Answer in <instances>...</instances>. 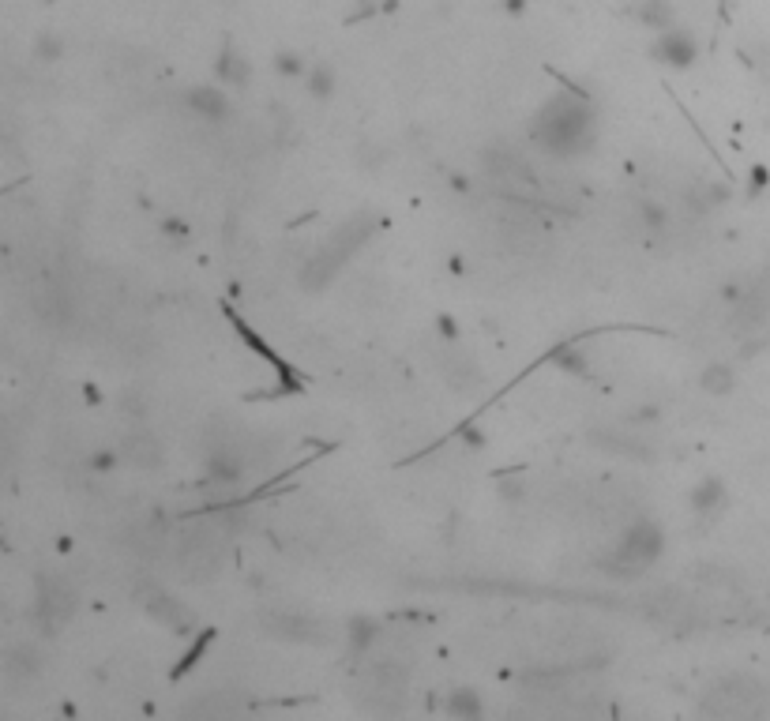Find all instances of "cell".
Returning a JSON list of instances; mask_svg holds the SVG:
<instances>
[{"label": "cell", "mask_w": 770, "mask_h": 721, "mask_svg": "<svg viewBox=\"0 0 770 721\" xmlns=\"http://www.w3.org/2000/svg\"><path fill=\"white\" fill-rule=\"evenodd\" d=\"M530 139H534L545 154H553V158L583 154L586 147L594 143V106H590V94L579 91V87H568V91L553 94V98L534 113Z\"/></svg>", "instance_id": "cell-1"}, {"label": "cell", "mask_w": 770, "mask_h": 721, "mask_svg": "<svg viewBox=\"0 0 770 721\" xmlns=\"http://www.w3.org/2000/svg\"><path fill=\"white\" fill-rule=\"evenodd\" d=\"M767 710V691L748 676H725L703 695V718L707 721H763Z\"/></svg>", "instance_id": "cell-2"}, {"label": "cell", "mask_w": 770, "mask_h": 721, "mask_svg": "<svg viewBox=\"0 0 770 721\" xmlns=\"http://www.w3.org/2000/svg\"><path fill=\"white\" fill-rule=\"evenodd\" d=\"M665 549V534L658 522L650 519H635L620 541L613 545V553L601 560V571L605 575H616V579H635L643 568H650Z\"/></svg>", "instance_id": "cell-3"}, {"label": "cell", "mask_w": 770, "mask_h": 721, "mask_svg": "<svg viewBox=\"0 0 770 721\" xmlns=\"http://www.w3.org/2000/svg\"><path fill=\"white\" fill-rule=\"evenodd\" d=\"M222 312H226L230 327L237 331V338L245 342L248 350L260 353L263 361L275 369V387H271V391H263V395H256V399H293V395H301V391L308 387L305 372L297 369V365H290V361H286V357H282V353H278L275 346H271V342H267V338H263L260 331H256V327H252V323H248L233 305H222Z\"/></svg>", "instance_id": "cell-4"}, {"label": "cell", "mask_w": 770, "mask_h": 721, "mask_svg": "<svg viewBox=\"0 0 770 721\" xmlns=\"http://www.w3.org/2000/svg\"><path fill=\"white\" fill-rule=\"evenodd\" d=\"M357 699L372 718H395L402 710V699H406V673L391 661L369 665L357 684Z\"/></svg>", "instance_id": "cell-5"}, {"label": "cell", "mask_w": 770, "mask_h": 721, "mask_svg": "<svg viewBox=\"0 0 770 721\" xmlns=\"http://www.w3.org/2000/svg\"><path fill=\"white\" fill-rule=\"evenodd\" d=\"M76 613V590L68 579H53V575H38L34 579V624L42 635H57V631L72 620Z\"/></svg>", "instance_id": "cell-6"}, {"label": "cell", "mask_w": 770, "mask_h": 721, "mask_svg": "<svg viewBox=\"0 0 770 721\" xmlns=\"http://www.w3.org/2000/svg\"><path fill=\"white\" fill-rule=\"evenodd\" d=\"M354 260L350 252L342 245H335L331 237H327L324 245L316 248L312 256H308L305 263H301V286H305L308 293H316V290H324V286H331L335 278H339V271L346 267V263Z\"/></svg>", "instance_id": "cell-7"}, {"label": "cell", "mask_w": 770, "mask_h": 721, "mask_svg": "<svg viewBox=\"0 0 770 721\" xmlns=\"http://www.w3.org/2000/svg\"><path fill=\"white\" fill-rule=\"evenodd\" d=\"M177 560L185 564V571L192 579H207L215 575L218 564H222V537H215L211 530H192L181 545Z\"/></svg>", "instance_id": "cell-8"}, {"label": "cell", "mask_w": 770, "mask_h": 721, "mask_svg": "<svg viewBox=\"0 0 770 721\" xmlns=\"http://www.w3.org/2000/svg\"><path fill=\"white\" fill-rule=\"evenodd\" d=\"M650 57L665 68H673V72H688L695 61H699V42H695L688 31H665L654 38V46H650Z\"/></svg>", "instance_id": "cell-9"}, {"label": "cell", "mask_w": 770, "mask_h": 721, "mask_svg": "<svg viewBox=\"0 0 770 721\" xmlns=\"http://www.w3.org/2000/svg\"><path fill=\"white\" fill-rule=\"evenodd\" d=\"M185 109L192 117H200L207 124H222L230 121L233 113V102L230 94L222 91V83H196V87H188L185 91Z\"/></svg>", "instance_id": "cell-10"}, {"label": "cell", "mask_w": 770, "mask_h": 721, "mask_svg": "<svg viewBox=\"0 0 770 721\" xmlns=\"http://www.w3.org/2000/svg\"><path fill=\"white\" fill-rule=\"evenodd\" d=\"M215 79L230 91H245V87H252V61L237 46L226 42L215 57Z\"/></svg>", "instance_id": "cell-11"}, {"label": "cell", "mask_w": 770, "mask_h": 721, "mask_svg": "<svg viewBox=\"0 0 770 721\" xmlns=\"http://www.w3.org/2000/svg\"><path fill=\"white\" fill-rule=\"evenodd\" d=\"M185 721H245V714H241V706L233 703L230 695L211 691V695H203V699L185 706Z\"/></svg>", "instance_id": "cell-12"}, {"label": "cell", "mask_w": 770, "mask_h": 721, "mask_svg": "<svg viewBox=\"0 0 770 721\" xmlns=\"http://www.w3.org/2000/svg\"><path fill=\"white\" fill-rule=\"evenodd\" d=\"M121 455H124V462L136 466V470H154V466H162V444H158V436H151V432H132V436H124Z\"/></svg>", "instance_id": "cell-13"}, {"label": "cell", "mask_w": 770, "mask_h": 721, "mask_svg": "<svg viewBox=\"0 0 770 721\" xmlns=\"http://www.w3.org/2000/svg\"><path fill=\"white\" fill-rule=\"evenodd\" d=\"M485 166H489V173H493V177H500V181L534 185V169L526 166V162L515 151H508V147H489V154H485Z\"/></svg>", "instance_id": "cell-14"}, {"label": "cell", "mask_w": 770, "mask_h": 721, "mask_svg": "<svg viewBox=\"0 0 770 721\" xmlns=\"http://www.w3.org/2000/svg\"><path fill=\"white\" fill-rule=\"evenodd\" d=\"M725 504H729V489H725L722 477H703V481L688 492V507H692L695 515H703V519L725 511Z\"/></svg>", "instance_id": "cell-15"}, {"label": "cell", "mask_w": 770, "mask_h": 721, "mask_svg": "<svg viewBox=\"0 0 770 721\" xmlns=\"http://www.w3.org/2000/svg\"><path fill=\"white\" fill-rule=\"evenodd\" d=\"M241 474H245V462L226 447H215L207 455V466H203V485H237Z\"/></svg>", "instance_id": "cell-16"}, {"label": "cell", "mask_w": 770, "mask_h": 721, "mask_svg": "<svg viewBox=\"0 0 770 721\" xmlns=\"http://www.w3.org/2000/svg\"><path fill=\"white\" fill-rule=\"evenodd\" d=\"M635 19L654 34H665L677 27V8L673 0H639L635 4Z\"/></svg>", "instance_id": "cell-17"}, {"label": "cell", "mask_w": 770, "mask_h": 721, "mask_svg": "<svg viewBox=\"0 0 770 721\" xmlns=\"http://www.w3.org/2000/svg\"><path fill=\"white\" fill-rule=\"evenodd\" d=\"M733 387H737V372H733L729 361H710L707 369L699 372V391L710 395V399H722Z\"/></svg>", "instance_id": "cell-18"}, {"label": "cell", "mask_w": 770, "mask_h": 721, "mask_svg": "<svg viewBox=\"0 0 770 721\" xmlns=\"http://www.w3.org/2000/svg\"><path fill=\"white\" fill-rule=\"evenodd\" d=\"M267 628H271V635H282V639H305V643L320 639V624L308 620V616H267Z\"/></svg>", "instance_id": "cell-19"}, {"label": "cell", "mask_w": 770, "mask_h": 721, "mask_svg": "<svg viewBox=\"0 0 770 721\" xmlns=\"http://www.w3.org/2000/svg\"><path fill=\"white\" fill-rule=\"evenodd\" d=\"M549 361H553L560 372H571V376H590V357H586V350L579 346V342H564V346H556L553 353H549Z\"/></svg>", "instance_id": "cell-20"}, {"label": "cell", "mask_w": 770, "mask_h": 721, "mask_svg": "<svg viewBox=\"0 0 770 721\" xmlns=\"http://www.w3.org/2000/svg\"><path fill=\"white\" fill-rule=\"evenodd\" d=\"M305 83V91L312 102H327L331 94H335V87H339V76H335V68L331 64H312L308 68V76L301 79Z\"/></svg>", "instance_id": "cell-21"}, {"label": "cell", "mask_w": 770, "mask_h": 721, "mask_svg": "<svg viewBox=\"0 0 770 721\" xmlns=\"http://www.w3.org/2000/svg\"><path fill=\"white\" fill-rule=\"evenodd\" d=\"M447 714L455 721H481L485 718V706H481V699L470 688H459L447 695Z\"/></svg>", "instance_id": "cell-22"}, {"label": "cell", "mask_w": 770, "mask_h": 721, "mask_svg": "<svg viewBox=\"0 0 770 721\" xmlns=\"http://www.w3.org/2000/svg\"><path fill=\"white\" fill-rule=\"evenodd\" d=\"M147 613H151L154 620H162V624L177 628V631L188 628V613L173 598H166V594H154V598L147 601Z\"/></svg>", "instance_id": "cell-23"}, {"label": "cell", "mask_w": 770, "mask_h": 721, "mask_svg": "<svg viewBox=\"0 0 770 721\" xmlns=\"http://www.w3.org/2000/svg\"><path fill=\"white\" fill-rule=\"evenodd\" d=\"M271 68H275L282 79H305L312 64H308L305 53H297V49H278L275 57H271Z\"/></svg>", "instance_id": "cell-24"}, {"label": "cell", "mask_w": 770, "mask_h": 721, "mask_svg": "<svg viewBox=\"0 0 770 721\" xmlns=\"http://www.w3.org/2000/svg\"><path fill=\"white\" fill-rule=\"evenodd\" d=\"M31 53H34V61H38V64H57V61H64V53H68V46H64V38H61V34L42 31V34H38V38H34Z\"/></svg>", "instance_id": "cell-25"}, {"label": "cell", "mask_w": 770, "mask_h": 721, "mask_svg": "<svg viewBox=\"0 0 770 721\" xmlns=\"http://www.w3.org/2000/svg\"><path fill=\"white\" fill-rule=\"evenodd\" d=\"M725 200H729V188L725 185H695L692 192H688V203H692V211H699V215L722 207Z\"/></svg>", "instance_id": "cell-26"}, {"label": "cell", "mask_w": 770, "mask_h": 721, "mask_svg": "<svg viewBox=\"0 0 770 721\" xmlns=\"http://www.w3.org/2000/svg\"><path fill=\"white\" fill-rule=\"evenodd\" d=\"M158 237L173 248H185L192 241V226L181 215H162L158 218Z\"/></svg>", "instance_id": "cell-27"}, {"label": "cell", "mask_w": 770, "mask_h": 721, "mask_svg": "<svg viewBox=\"0 0 770 721\" xmlns=\"http://www.w3.org/2000/svg\"><path fill=\"white\" fill-rule=\"evenodd\" d=\"M444 361H447V380H451L455 387L478 384V369L470 365V357H466V353H447Z\"/></svg>", "instance_id": "cell-28"}, {"label": "cell", "mask_w": 770, "mask_h": 721, "mask_svg": "<svg viewBox=\"0 0 770 721\" xmlns=\"http://www.w3.org/2000/svg\"><path fill=\"white\" fill-rule=\"evenodd\" d=\"M121 462H124L121 447H94L91 455H87V470L98 477H106V474H113V470H121Z\"/></svg>", "instance_id": "cell-29"}, {"label": "cell", "mask_w": 770, "mask_h": 721, "mask_svg": "<svg viewBox=\"0 0 770 721\" xmlns=\"http://www.w3.org/2000/svg\"><path fill=\"white\" fill-rule=\"evenodd\" d=\"M376 639H380V624H376L372 616H357V620H350V646H354V650H369Z\"/></svg>", "instance_id": "cell-30"}, {"label": "cell", "mask_w": 770, "mask_h": 721, "mask_svg": "<svg viewBox=\"0 0 770 721\" xmlns=\"http://www.w3.org/2000/svg\"><path fill=\"white\" fill-rule=\"evenodd\" d=\"M639 222H643L650 233H662L665 226H669V211H665L662 203H643V207H639Z\"/></svg>", "instance_id": "cell-31"}, {"label": "cell", "mask_w": 770, "mask_h": 721, "mask_svg": "<svg viewBox=\"0 0 770 721\" xmlns=\"http://www.w3.org/2000/svg\"><path fill=\"white\" fill-rule=\"evenodd\" d=\"M455 440H459L462 451H485V447H489V436H485L481 425H462V429L455 432Z\"/></svg>", "instance_id": "cell-32"}, {"label": "cell", "mask_w": 770, "mask_h": 721, "mask_svg": "<svg viewBox=\"0 0 770 721\" xmlns=\"http://www.w3.org/2000/svg\"><path fill=\"white\" fill-rule=\"evenodd\" d=\"M207 643H215V631H203L200 639H196V643H192V650H188L185 658H181V665H177V669H173V676L188 673V669H192V665H196V661L203 658V650H207Z\"/></svg>", "instance_id": "cell-33"}, {"label": "cell", "mask_w": 770, "mask_h": 721, "mask_svg": "<svg viewBox=\"0 0 770 721\" xmlns=\"http://www.w3.org/2000/svg\"><path fill=\"white\" fill-rule=\"evenodd\" d=\"M12 673H38V650L31 646H19L16 654H12V665H8Z\"/></svg>", "instance_id": "cell-34"}, {"label": "cell", "mask_w": 770, "mask_h": 721, "mask_svg": "<svg viewBox=\"0 0 770 721\" xmlns=\"http://www.w3.org/2000/svg\"><path fill=\"white\" fill-rule=\"evenodd\" d=\"M496 492H500L504 504H519V500L526 496V481H519V477H504V481L496 485Z\"/></svg>", "instance_id": "cell-35"}, {"label": "cell", "mask_w": 770, "mask_h": 721, "mask_svg": "<svg viewBox=\"0 0 770 721\" xmlns=\"http://www.w3.org/2000/svg\"><path fill=\"white\" fill-rule=\"evenodd\" d=\"M767 188H770V169L767 166H752V169H748V196L755 200V196H763Z\"/></svg>", "instance_id": "cell-36"}, {"label": "cell", "mask_w": 770, "mask_h": 721, "mask_svg": "<svg viewBox=\"0 0 770 721\" xmlns=\"http://www.w3.org/2000/svg\"><path fill=\"white\" fill-rule=\"evenodd\" d=\"M436 335L444 338V342H455L459 338V320L451 312H436Z\"/></svg>", "instance_id": "cell-37"}, {"label": "cell", "mask_w": 770, "mask_h": 721, "mask_svg": "<svg viewBox=\"0 0 770 721\" xmlns=\"http://www.w3.org/2000/svg\"><path fill=\"white\" fill-rule=\"evenodd\" d=\"M628 421H632V425H654V421H662V406H654V402H650V406H639V410L628 414Z\"/></svg>", "instance_id": "cell-38"}, {"label": "cell", "mask_w": 770, "mask_h": 721, "mask_svg": "<svg viewBox=\"0 0 770 721\" xmlns=\"http://www.w3.org/2000/svg\"><path fill=\"white\" fill-rule=\"evenodd\" d=\"M376 12H380V4H376V0H357L350 23H357V19H369V16H376Z\"/></svg>", "instance_id": "cell-39"}, {"label": "cell", "mask_w": 770, "mask_h": 721, "mask_svg": "<svg viewBox=\"0 0 770 721\" xmlns=\"http://www.w3.org/2000/svg\"><path fill=\"white\" fill-rule=\"evenodd\" d=\"M447 185L455 188V192H462V196H466V192H474V185H470V177H466V173H451V177H447Z\"/></svg>", "instance_id": "cell-40"}, {"label": "cell", "mask_w": 770, "mask_h": 721, "mask_svg": "<svg viewBox=\"0 0 770 721\" xmlns=\"http://www.w3.org/2000/svg\"><path fill=\"white\" fill-rule=\"evenodd\" d=\"M500 8H504V16H523L530 0H500Z\"/></svg>", "instance_id": "cell-41"}, {"label": "cell", "mask_w": 770, "mask_h": 721, "mask_svg": "<svg viewBox=\"0 0 770 721\" xmlns=\"http://www.w3.org/2000/svg\"><path fill=\"white\" fill-rule=\"evenodd\" d=\"M83 402H87V406H102V387H94V384L83 387Z\"/></svg>", "instance_id": "cell-42"}, {"label": "cell", "mask_w": 770, "mask_h": 721, "mask_svg": "<svg viewBox=\"0 0 770 721\" xmlns=\"http://www.w3.org/2000/svg\"><path fill=\"white\" fill-rule=\"evenodd\" d=\"M462 267H466L462 256H451V260H447V271H451V275H462Z\"/></svg>", "instance_id": "cell-43"}]
</instances>
